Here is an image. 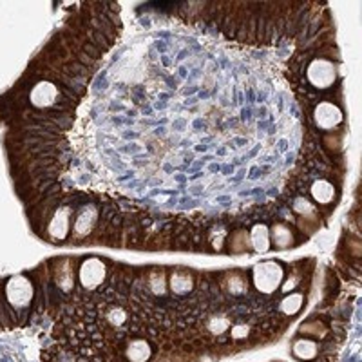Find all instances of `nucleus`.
I'll list each match as a JSON object with an SVG mask.
<instances>
[{"label":"nucleus","mask_w":362,"mask_h":362,"mask_svg":"<svg viewBox=\"0 0 362 362\" xmlns=\"http://www.w3.org/2000/svg\"><path fill=\"white\" fill-rule=\"evenodd\" d=\"M283 268L276 261H264V263L255 264L252 272V281H254L255 290L263 296H270L279 288L283 283Z\"/></svg>","instance_id":"obj_1"},{"label":"nucleus","mask_w":362,"mask_h":362,"mask_svg":"<svg viewBox=\"0 0 362 362\" xmlns=\"http://www.w3.org/2000/svg\"><path fill=\"white\" fill-rule=\"evenodd\" d=\"M4 293L9 306H11L13 310L21 312V310H25L29 305H31L35 290L31 281H29L25 276H13L9 277L8 283H6Z\"/></svg>","instance_id":"obj_2"},{"label":"nucleus","mask_w":362,"mask_h":362,"mask_svg":"<svg viewBox=\"0 0 362 362\" xmlns=\"http://www.w3.org/2000/svg\"><path fill=\"white\" fill-rule=\"evenodd\" d=\"M306 78L315 89H329L337 80V67L334 62L325 60V58H315L306 69Z\"/></svg>","instance_id":"obj_3"},{"label":"nucleus","mask_w":362,"mask_h":362,"mask_svg":"<svg viewBox=\"0 0 362 362\" xmlns=\"http://www.w3.org/2000/svg\"><path fill=\"white\" fill-rule=\"evenodd\" d=\"M105 276H107V270H105L103 259L89 257V259H83L82 264H80L78 281L83 290H89V292L98 290L103 281H105Z\"/></svg>","instance_id":"obj_4"},{"label":"nucleus","mask_w":362,"mask_h":362,"mask_svg":"<svg viewBox=\"0 0 362 362\" xmlns=\"http://www.w3.org/2000/svg\"><path fill=\"white\" fill-rule=\"evenodd\" d=\"M313 119H315L317 127L322 129V131H334L335 127L341 125L342 111L334 102H322L315 107Z\"/></svg>","instance_id":"obj_5"},{"label":"nucleus","mask_w":362,"mask_h":362,"mask_svg":"<svg viewBox=\"0 0 362 362\" xmlns=\"http://www.w3.org/2000/svg\"><path fill=\"white\" fill-rule=\"evenodd\" d=\"M58 98H60L58 87L53 82H45V80L44 82H38L31 89V93H29V102H31V105H35L38 109L51 107V105H54L58 102Z\"/></svg>","instance_id":"obj_6"},{"label":"nucleus","mask_w":362,"mask_h":362,"mask_svg":"<svg viewBox=\"0 0 362 362\" xmlns=\"http://www.w3.org/2000/svg\"><path fill=\"white\" fill-rule=\"evenodd\" d=\"M124 355L127 362H148L154 355V348L151 341L144 337L127 339L124 348Z\"/></svg>","instance_id":"obj_7"},{"label":"nucleus","mask_w":362,"mask_h":362,"mask_svg":"<svg viewBox=\"0 0 362 362\" xmlns=\"http://www.w3.org/2000/svg\"><path fill=\"white\" fill-rule=\"evenodd\" d=\"M69 226L71 209L69 206H60V209L57 210V214L53 216V219H51L47 232H49V235L54 241H62V239H66L67 234H69Z\"/></svg>","instance_id":"obj_8"},{"label":"nucleus","mask_w":362,"mask_h":362,"mask_svg":"<svg viewBox=\"0 0 362 362\" xmlns=\"http://www.w3.org/2000/svg\"><path fill=\"white\" fill-rule=\"evenodd\" d=\"M310 194H312L313 202L319 203V205H332L335 199V187L332 181L319 177L310 187Z\"/></svg>","instance_id":"obj_9"},{"label":"nucleus","mask_w":362,"mask_h":362,"mask_svg":"<svg viewBox=\"0 0 362 362\" xmlns=\"http://www.w3.org/2000/svg\"><path fill=\"white\" fill-rule=\"evenodd\" d=\"M170 290L176 296H187L194 290V276H190L189 272L177 270L170 276Z\"/></svg>","instance_id":"obj_10"},{"label":"nucleus","mask_w":362,"mask_h":362,"mask_svg":"<svg viewBox=\"0 0 362 362\" xmlns=\"http://www.w3.org/2000/svg\"><path fill=\"white\" fill-rule=\"evenodd\" d=\"M270 241L276 245L277 248H288L293 245V232L286 223H277L272 226Z\"/></svg>","instance_id":"obj_11"},{"label":"nucleus","mask_w":362,"mask_h":362,"mask_svg":"<svg viewBox=\"0 0 362 362\" xmlns=\"http://www.w3.org/2000/svg\"><path fill=\"white\" fill-rule=\"evenodd\" d=\"M96 221V209L95 206H83L82 210H80L78 218L74 219V232L78 235H87L90 232V228H93V225H95Z\"/></svg>","instance_id":"obj_12"},{"label":"nucleus","mask_w":362,"mask_h":362,"mask_svg":"<svg viewBox=\"0 0 362 362\" xmlns=\"http://www.w3.org/2000/svg\"><path fill=\"white\" fill-rule=\"evenodd\" d=\"M292 351L299 361H313L319 355V344L312 339H299V341L293 342Z\"/></svg>","instance_id":"obj_13"},{"label":"nucleus","mask_w":362,"mask_h":362,"mask_svg":"<svg viewBox=\"0 0 362 362\" xmlns=\"http://www.w3.org/2000/svg\"><path fill=\"white\" fill-rule=\"evenodd\" d=\"M250 243L255 252H268L270 248V232L264 225H255L250 232Z\"/></svg>","instance_id":"obj_14"},{"label":"nucleus","mask_w":362,"mask_h":362,"mask_svg":"<svg viewBox=\"0 0 362 362\" xmlns=\"http://www.w3.org/2000/svg\"><path fill=\"white\" fill-rule=\"evenodd\" d=\"M303 305H305V296L299 292H293L281 300L279 312L286 317H292V315H296L300 308H303Z\"/></svg>","instance_id":"obj_15"},{"label":"nucleus","mask_w":362,"mask_h":362,"mask_svg":"<svg viewBox=\"0 0 362 362\" xmlns=\"http://www.w3.org/2000/svg\"><path fill=\"white\" fill-rule=\"evenodd\" d=\"M232 326V319L226 313H218V315L209 317L206 321V329H209L212 335H223L228 334V329Z\"/></svg>","instance_id":"obj_16"}]
</instances>
